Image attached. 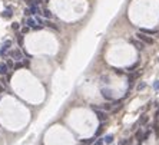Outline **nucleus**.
<instances>
[{"label": "nucleus", "mask_w": 159, "mask_h": 145, "mask_svg": "<svg viewBox=\"0 0 159 145\" xmlns=\"http://www.w3.org/2000/svg\"><path fill=\"white\" fill-rule=\"evenodd\" d=\"M90 108L95 111V115H96V118L100 121V122H105V121L108 119V115H106V112H105V111H102V109H99V108H97V106H95V105H92Z\"/></svg>", "instance_id": "obj_1"}, {"label": "nucleus", "mask_w": 159, "mask_h": 145, "mask_svg": "<svg viewBox=\"0 0 159 145\" xmlns=\"http://www.w3.org/2000/svg\"><path fill=\"white\" fill-rule=\"evenodd\" d=\"M138 39L140 40V42H143L145 45H153V39L150 36H148V34H145V33H138Z\"/></svg>", "instance_id": "obj_2"}, {"label": "nucleus", "mask_w": 159, "mask_h": 145, "mask_svg": "<svg viewBox=\"0 0 159 145\" xmlns=\"http://www.w3.org/2000/svg\"><path fill=\"white\" fill-rule=\"evenodd\" d=\"M100 93H102V96L106 99V101H113V93H112L110 89H105V88H103V89L100 91Z\"/></svg>", "instance_id": "obj_3"}, {"label": "nucleus", "mask_w": 159, "mask_h": 145, "mask_svg": "<svg viewBox=\"0 0 159 145\" xmlns=\"http://www.w3.org/2000/svg\"><path fill=\"white\" fill-rule=\"evenodd\" d=\"M131 43L138 50H143L145 49V43H143V42H140L139 39H131Z\"/></svg>", "instance_id": "obj_4"}, {"label": "nucleus", "mask_w": 159, "mask_h": 145, "mask_svg": "<svg viewBox=\"0 0 159 145\" xmlns=\"http://www.w3.org/2000/svg\"><path fill=\"white\" fill-rule=\"evenodd\" d=\"M10 56H12L14 60H17V62H20L22 60V58H23V55H22V52H20L19 49H14V50H12L10 52Z\"/></svg>", "instance_id": "obj_5"}, {"label": "nucleus", "mask_w": 159, "mask_h": 145, "mask_svg": "<svg viewBox=\"0 0 159 145\" xmlns=\"http://www.w3.org/2000/svg\"><path fill=\"white\" fill-rule=\"evenodd\" d=\"M10 46H12V42H10V40H6V42L3 43V46H2V49H0V56H4L6 50L9 49Z\"/></svg>", "instance_id": "obj_6"}, {"label": "nucleus", "mask_w": 159, "mask_h": 145, "mask_svg": "<svg viewBox=\"0 0 159 145\" xmlns=\"http://www.w3.org/2000/svg\"><path fill=\"white\" fill-rule=\"evenodd\" d=\"M30 13L32 15H40L42 13V10H40V7L37 6V4H30Z\"/></svg>", "instance_id": "obj_7"}, {"label": "nucleus", "mask_w": 159, "mask_h": 145, "mask_svg": "<svg viewBox=\"0 0 159 145\" xmlns=\"http://www.w3.org/2000/svg\"><path fill=\"white\" fill-rule=\"evenodd\" d=\"M9 72V66L6 65V62H0V75H7Z\"/></svg>", "instance_id": "obj_8"}, {"label": "nucleus", "mask_w": 159, "mask_h": 145, "mask_svg": "<svg viewBox=\"0 0 159 145\" xmlns=\"http://www.w3.org/2000/svg\"><path fill=\"white\" fill-rule=\"evenodd\" d=\"M26 23H27L29 27H33V29H40L42 27V26H36V20H34V19H32V17H29L27 20H26Z\"/></svg>", "instance_id": "obj_9"}, {"label": "nucleus", "mask_w": 159, "mask_h": 145, "mask_svg": "<svg viewBox=\"0 0 159 145\" xmlns=\"http://www.w3.org/2000/svg\"><path fill=\"white\" fill-rule=\"evenodd\" d=\"M139 32H140V33L148 34V36H149V34H158V30H155V29H145V27H142Z\"/></svg>", "instance_id": "obj_10"}, {"label": "nucleus", "mask_w": 159, "mask_h": 145, "mask_svg": "<svg viewBox=\"0 0 159 145\" xmlns=\"http://www.w3.org/2000/svg\"><path fill=\"white\" fill-rule=\"evenodd\" d=\"M143 134H145V132H143L142 129H138L136 134H135V138L139 141V144H142V142H143Z\"/></svg>", "instance_id": "obj_11"}, {"label": "nucleus", "mask_w": 159, "mask_h": 145, "mask_svg": "<svg viewBox=\"0 0 159 145\" xmlns=\"http://www.w3.org/2000/svg\"><path fill=\"white\" fill-rule=\"evenodd\" d=\"M113 138H115V136H113L112 134H109V135H106L105 138H103V142H105L106 145H109V144H112V142H113Z\"/></svg>", "instance_id": "obj_12"}, {"label": "nucleus", "mask_w": 159, "mask_h": 145, "mask_svg": "<svg viewBox=\"0 0 159 145\" xmlns=\"http://www.w3.org/2000/svg\"><path fill=\"white\" fill-rule=\"evenodd\" d=\"M138 76H139V73H138V72H132V73L128 76V82H129V84H132V82H135V79H136Z\"/></svg>", "instance_id": "obj_13"}, {"label": "nucleus", "mask_w": 159, "mask_h": 145, "mask_svg": "<svg viewBox=\"0 0 159 145\" xmlns=\"http://www.w3.org/2000/svg\"><path fill=\"white\" fill-rule=\"evenodd\" d=\"M103 132V123H100V125H99V127H97V129H96V132H95V138H99V136H100V134H102Z\"/></svg>", "instance_id": "obj_14"}, {"label": "nucleus", "mask_w": 159, "mask_h": 145, "mask_svg": "<svg viewBox=\"0 0 159 145\" xmlns=\"http://www.w3.org/2000/svg\"><path fill=\"white\" fill-rule=\"evenodd\" d=\"M113 108V105H112V103H109V102H106V103H103V105H102V111H110V109H112Z\"/></svg>", "instance_id": "obj_15"}, {"label": "nucleus", "mask_w": 159, "mask_h": 145, "mask_svg": "<svg viewBox=\"0 0 159 145\" xmlns=\"http://www.w3.org/2000/svg\"><path fill=\"white\" fill-rule=\"evenodd\" d=\"M138 66H139V62H135L133 65H132V66H129V68H128V72H131V73H132V72H135V69H136Z\"/></svg>", "instance_id": "obj_16"}, {"label": "nucleus", "mask_w": 159, "mask_h": 145, "mask_svg": "<svg viewBox=\"0 0 159 145\" xmlns=\"http://www.w3.org/2000/svg\"><path fill=\"white\" fill-rule=\"evenodd\" d=\"M129 144H131V138H125L118 142V145H129Z\"/></svg>", "instance_id": "obj_17"}, {"label": "nucleus", "mask_w": 159, "mask_h": 145, "mask_svg": "<svg viewBox=\"0 0 159 145\" xmlns=\"http://www.w3.org/2000/svg\"><path fill=\"white\" fill-rule=\"evenodd\" d=\"M12 15H13V13H12V10H9V9H7V10H4V12L2 13V16H3V17H7V19H9V17H12Z\"/></svg>", "instance_id": "obj_18"}, {"label": "nucleus", "mask_w": 159, "mask_h": 145, "mask_svg": "<svg viewBox=\"0 0 159 145\" xmlns=\"http://www.w3.org/2000/svg\"><path fill=\"white\" fill-rule=\"evenodd\" d=\"M148 122V115H142V116L139 118V123L140 125H143V123Z\"/></svg>", "instance_id": "obj_19"}, {"label": "nucleus", "mask_w": 159, "mask_h": 145, "mask_svg": "<svg viewBox=\"0 0 159 145\" xmlns=\"http://www.w3.org/2000/svg\"><path fill=\"white\" fill-rule=\"evenodd\" d=\"M95 141H96V138L95 136H92V138H89V139H86V141H82V144H95Z\"/></svg>", "instance_id": "obj_20"}, {"label": "nucleus", "mask_w": 159, "mask_h": 145, "mask_svg": "<svg viewBox=\"0 0 159 145\" xmlns=\"http://www.w3.org/2000/svg\"><path fill=\"white\" fill-rule=\"evenodd\" d=\"M145 88H146V84H145V82H140V84L138 85L136 89H138V91H142V89H145Z\"/></svg>", "instance_id": "obj_21"}, {"label": "nucleus", "mask_w": 159, "mask_h": 145, "mask_svg": "<svg viewBox=\"0 0 159 145\" xmlns=\"http://www.w3.org/2000/svg\"><path fill=\"white\" fill-rule=\"evenodd\" d=\"M43 16H44V17H50V16H52L50 10H49V9H44V10H43Z\"/></svg>", "instance_id": "obj_22"}, {"label": "nucleus", "mask_w": 159, "mask_h": 145, "mask_svg": "<svg viewBox=\"0 0 159 145\" xmlns=\"http://www.w3.org/2000/svg\"><path fill=\"white\" fill-rule=\"evenodd\" d=\"M23 65H25V63H22V62H17V63L14 65V71H19V69L22 68Z\"/></svg>", "instance_id": "obj_23"}, {"label": "nucleus", "mask_w": 159, "mask_h": 145, "mask_svg": "<svg viewBox=\"0 0 159 145\" xmlns=\"http://www.w3.org/2000/svg\"><path fill=\"white\" fill-rule=\"evenodd\" d=\"M17 40H19V45L22 46V45H23V34H22V33L17 34Z\"/></svg>", "instance_id": "obj_24"}, {"label": "nucleus", "mask_w": 159, "mask_h": 145, "mask_svg": "<svg viewBox=\"0 0 159 145\" xmlns=\"http://www.w3.org/2000/svg\"><path fill=\"white\" fill-rule=\"evenodd\" d=\"M150 134H152V132H150V131H149V129H148V131H146V132H145V134H143V141H146V139H148V138H149V136H150Z\"/></svg>", "instance_id": "obj_25"}, {"label": "nucleus", "mask_w": 159, "mask_h": 145, "mask_svg": "<svg viewBox=\"0 0 159 145\" xmlns=\"http://www.w3.org/2000/svg\"><path fill=\"white\" fill-rule=\"evenodd\" d=\"M103 144H105V142H103V139H102V138H97L96 141H95L93 145H103Z\"/></svg>", "instance_id": "obj_26"}, {"label": "nucleus", "mask_w": 159, "mask_h": 145, "mask_svg": "<svg viewBox=\"0 0 159 145\" xmlns=\"http://www.w3.org/2000/svg\"><path fill=\"white\" fill-rule=\"evenodd\" d=\"M6 65H7V66H9V69H12V68H13V69H14V65H13V60H10V59H9V60H7V62H6Z\"/></svg>", "instance_id": "obj_27"}, {"label": "nucleus", "mask_w": 159, "mask_h": 145, "mask_svg": "<svg viewBox=\"0 0 159 145\" xmlns=\"http://www.w3.org/2000/svg\"><path fill=\"white\" fill-rule=\"evenodd\" d=\"M153 89L159 91V80H155V82H153Z\"/></svg>", "instance_id": "obj_28"}, {"label": "nucleus", "mask_w": 159, "mask_h": 145, "mask_svg": "<svg viewBox=\"0 0 159 145\" xmlns=\"http://www.w3.org/2000/svg\"><path fill=\"white\" fill-rule=\"evenodd\" d=\"M19 27H20L19 23H13V25H12V29H13V30H19Z\"/></svg>", "instance_id": "obj_29"}, {"label": "nucleus", "mask_w": 159, "mask_h": 145, "mask_svg": "<svg viewBox=\"0 0 159 145\" xmlns=\"http://www.w3.org/2000/svg\"><path fill=\"white\" fill-rule=\"evenodd\" d=\"M113 71H115V73H118V75H123V71H120V69H113Z\"/></svg>", "instance_id": "obj_30"}, {"label": "nucleus", "mask_w": 159, "mask_h": 145, "mask_svg": "<svg viewBox=\"0 0 159 145\" xmlns=\"http://www.w3.org/2000/svg\"><path fill=\"white\" fill-rule=\"evenodd\" d=\"M27 32H29V26H26V27H23V29H22V34L27 33Z\"/></svg>", "instance_id": "obj_31"}, {"label": "nucleus", "mask_w": 159, "mask_h": 145, "mask_svg": "<svg viewBox=\"0 0 159 145\" xmlns=\"http://www.w3.org/2000/svg\"><path fill=\"white\" fill-rule=\"evenodd\" d=\"M3 91H4V86L3 85H0V93H3Z\"/></svg>", "instance_id": "obj_32"}, {"label": "nucleus", "mask_w": 159, "mask_h": 145, "mask_svg": "<svg viewBox=\"0 0 159 145\" xmlns=\"http://www.w3.org/2000/svg\"><path fill=\"white\" fill-rule=\"evenodd\" d=\"M158 36H159V32H158Z\"/></svg>", "instance_id": "obj_33"}]
</instances>
